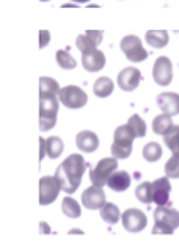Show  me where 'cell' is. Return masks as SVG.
<instances>
[{"label":"cell","instance_id":"6da1fadb","mask_svg":"<svg viewBox=\"0 0 179 251\" xmlns=\"http://www.w3.org/2000/svg\"><path fill=\"white\" fill-rule=\"evenodd\" d=\"M85 170H87V162L80 154L68 155L55 171V176L61 184V190L68 195H73L82 182Z\"/></svg>","mask_w":179,"mask_h":251},{"label":"cell","instance_id":"7a4b0ae2","mask_svg":"<svg viewBox=\"0 0 179 251\" xmlns=\"http://www.w3.org/2000/svg\"><path fill=\"white\" fill-rule=\"evenodd\" d=\"M179 227V212L170 206H157L154 210L153 234L171 235Z\"/></svg>","mask_w":179,"mask_h":251},{"label":"cell","instance_id":"3957f363","mask_svg":"<svg viewBox=\"0 0 179 251\" xmlns=\"http://www.w3.org/2000/svg\"><path fill=\"white\" fill-rule=\"evenodd\" d=\"M116 170H118V160H116L115 157L101 159L96 163V167L90 171V180L93 182V185L104 187L107 184L108 177H110Z\"/></svg>","mask_w":179,"mask_h":251},{"label":"cell","instance_id":"277c9868","mask_svg":"<svg viewBox=\"0 0 179 251\" xmlns=\"http://www.w3.org/2000/svg\"><path fill=\"white\" fill-rule=\"evenodd\" d=\"M120 47L130 63H140L148 58V50L143 49L142 39L137 35H126L121 39Z\"/></svg>","mask_w":179,"mask_h":251},{"label":"cell","instance_id":"5b68a950","mask_svg":"<svg viewBox=\"0 0 179 251\" xmlns=\"http://www.w3.org/2000/svg\"><path fill=\"white\" fill-rule=\"evenodd\" d=\"M58 99L65 107L76 110V108H82L85 104H87L88 96H87V93L80 88V86L66 85V86H63V88L60 90Z\"/></svg>","mask_w":179,"mask_h":251},{"label":"cell","instance_id":"8992f818","mask_svg":"<svg viewBox=\"0 0 179 251\" xmlns=\"http://www.w3.org/2000/svg\"><path fill=\"white\" fill-rule=\"evenodd\" d=\"M61 192V184L57 176H43L40 179V204L49 206L58 198Z\"/></svg>","mask_w":179,"mask_h":251},{"label":"cell","instance_id":"52a82bcc","mask_svg":"<svg viewBox=\"0 0 179 251\" xmlns=\"http://www.w3.org/2000/svg\"><path fill=\"white\" fill-rule=\"evenodd\" d=\"M121 223L128 232H140L148 225V217L143 210L130 207L121 214Z\"/></svg>","mask_w":179,"mask_h":251},{"label":"cell","instance_id":"ba28073f","mask_svg":"<svg viewBox=\"0 0 179 251\" xmlns=\"http://www.w3.org/2000/svg\"><path fill=\"white\" fill-rule=\"evenodd\" d=\"M153 78L160 86H168L173 80V63L168 57H159L153 66Z\"/></svg>","mask_w":179,"mask_h":251},{"label":"cell","instance_id":"9c48e42d","mask_svg":"<svg viewBox=\"0 0 179 251\" xmlns=\"http://www.w3.org/2000/svg\"><path fill=\"white\" fill-rule=\"evenodd\" d=\"M140 82H142V73L134 66L124 68L118 74V78H116L118 88H121L123 91H134L140 85Z\"/></svg>","mask_w":179,"mask_h":251},{"label":"cell","instance_id":"30bf717a","mask_svg":"<svg viewBox=\"0 0 179 251\" xmlns=\"http://www.w3.org/2000/svg\"><path fill=\"white\" fill-rule=\"evenodd\" d=\"M105 202H107V200H105V193L102 190V187L91 185L82 193L83 207H87L90 210H98L102 207Z\"/></svg>","mask_w":179,"mask_h":251},{"label":"cell","instance_id":"8fae6325","mask_svg":"<svg viewBox=\"0 0 179 251\" xmlns=\"http://www.w3.org/2000/svg\"><path fill=\"white\" fill-rule=\"evenodd\" d=\"M170 193H171L170 177L163 176L155 179L153 182V202H155L157 206H168Z\"/></svg>","mask_w":179,"mask_h":251},{"label":"cell","instance_id":"7c38bea8","mask_svg":"<svg viewBox=\"0 0 179 251\" xmlns=\"http://www.w3.org/2000/svg\"><path fill=\"white\" fill-rule=\"evenodd\" d=\"M102 36H104L102 30H87L83 35H79L76 38V46L79 47L80 52L98 49V46L102 43Z\"/></svg>","mask_w":179,"mask_h":251},{"label":"cell","instance_id":"4fadbf2b","mask_svg":"<svg viewBox=\"0 0 179 251\" xmlns=\"http://www.w3.org/2000/svg\"><path fill=\"white\" fill-rule=\"evenodd\" d=\"M82 66L88 71V73H99L101 69L105 66V55L102 50L93 49L82 52Z\"/></svg>","mask_w":179,"mask_h":251},{"label":"cell","instance_id":"5bb4252c","mask_svg":"<svg viewBox=\"0 0 179 251\" xmlns=\"http://www.w3.org/2000/svg\"><path fill=\"white\" fill-rule=\"evenodd\" d=\"M157 105L162 110V113H167L170 116L179 115V94L175 91H165L157 96Z\"/></svg>","mask_w":179,"mask_h":251},{"label":"cell","instance_id":"9a60e30c","mask_svg":"<svg viewBox=\"0 0 179 251\" xmlns=\"http://www.w3.org/2000/svg\"><path fill=\"white\" fill-rule=\"evenodd\" d=\"M76 145L83 152H95L99 148V137L91 130H82L76 135Z\"/></svg>","mask_w":179,"mask_h":251},{"label":"cell","instance_id":"2e32d148","mask_svg":"<svg viewBox=\"0 0 179 251\" xmlns=\"http://www.w3.org/2000/svg\"><path fill=\"white\" fill-rule=\"evenodd\" d=\"M60 104L58 96L40 98V118H57Z\"/></svg>","mask_w":179,"mask_h":251},{"label":"cell","instance_id":"e0dca14e","mask_svg":"<svg viewBox=\"0 0 179 251\" xmlns=\"http://www.w3.org/2000/svg\"><path fill=\"white\" fill-rule=\"evenodd\" d=\"M108 188H112L113 192H126L130 187V176L128 171H118L116 170L113 175L107 180Z\"/></svg>","mask_w":179,"mask_h":251},{"label":"cell","instance_id":"ac0fdd59","mask_svg":"<svg viewBox=\"0 0 179 251\" xmlns=\"http://www.w3.org/2000/svg\"><path fill=\"white\" fill-rule=\"evenodd\" d=\"M145 41L154 49H163L170 41V35L167 30H148Z\"/></svg>","mask_w":179,"mask_h":251},{"label":"cell","instance_id":"d6986e66","mask_svg":"<svg viewBox=\"0 0 179 251\" xmlns=\"http://www.w3.org/2000/svg\"><path fill=\"white\" fill-rule=\"evenodd\" d=\"M135 133L129 127V124H123L118 126L113 132V141L115 143H120V145H126V146H132L135 140Z\"/></svg>","mask_w":179,"mask_h":251},{"label":"cell","instance_id":"ffe728a7","mask_svg":"<svg viewBox=\"0 0 179 251\" xmlns=\"http://www.w3.org/2000/svg\"><path fill=\"white\" fill-rule=\"evenodd\" d=\"M163 143L171 151V154L179 157V124H173L168 129V132L163 135Z\"/></svg>","mask_w":179,"mask_h":251},{"label":"cell","instance_id":"44dd1931","mask_svg":"<svg viewBox=\"0 0 179 251\" xmlns=\"http://www.w3.org/2000/svg\"><path fill=\"white\" fill-rule=\"evenodd\" d=\"M115 90V83L110 77H99L93 85V91L98 98H108Z\"/></svg>","mask_w":179,"mask_h":251},{"label":"cell","instance_id":"7402d4cb","mask_svg":"<svg viewBox=\"0 0 179 251\" xmlns=\"http://www.w3.org/2000/svg\"><path fill=\"white\" fill-rule=\"evenodd\" d=\"M60 85L52 77H40V98L46 96H58Z\"/></svg>","mask_w":179,"mask_h":251},{"label":"cell","instance_id":"603a6c76","mask_svg":"<svg viewBox=\"0 0 179 251\" xmlns=\"http://www.w3.org/2000/svg\"><path fill=\"white\" fill-rule=\"evenodd\" d=\"M99 212H101V218L108 225H116L118 220L121 218V212H120L118 206L113 202H105L104 206L99 209Z\"/></svg>","mask_w":179,"mask_h":251},{"label":"cell","instance_id":"cb8c5ba5","mask_svg":"<svg viewBox=\"0 0 179 251\" xmlns=\"http://www.w3.org/2000/svg\"><path fill=\"white\" fill-rule=\"evenodd\" d=\"M63 151H65V143L60 137L46 138V152H48L51 159H58Z\"/></svg>","mask_w":179,"mask_h":251},{"label":"cell","instance_id":"d4e9b609","mask_svg":"<svg viewBox=\"0 0 179 251\" xmlns=\"http://www.w3.org/2000/svg\"><path fill=\"white\" fill-rule=\"evenodd\" d=\"M61 210L68 218H79L82 215V209L80 204L77 202L71 196H66V198L61 201Z\"/></svg>","mask_w":179,"mask_h":251},{"label":"cell","instance_id":"484cf974","mask_svg":"<svg viewBox=\"0 0 179 251\" xmlns=\"http://www.w3.org/2000/svg\"><path fill=\"white\" fill-rule=\"evenodd\" d=\"M173 126V120H171V116L167 115V113H162L159 116L154 118L153 121V130L154 133H157V135H165V133L168 132V129Z\"/></svg>","mask_w":179,"mask_h":251},{"label":"cell","instance_id":"4316f807","mask_svg":"<svg viewBox=\"0 0 179 251\" xmlns=\"http://www.w3.org/2000/svg\"><path fill=\"white\" fill-rule=\"evenodd\" d=\"M145 160L148 162H157L162 157V146L155 141H150L148 145H145L143 151H142Z\"/></svg>","mask_w":179,"mask_h":251},{"label":"cell","instance_id":"83f0119b","mask_svg":"<svg viewBox=\"0 0 179 251\" xmlns=\"http://www.w3.org/2000/svg\"><path fill=\"white\" fill-rule=\"evenodd\" d=\"M135 196L140 202L151 204L153 202V182H142L135 188Z\"/></svg>","mask_w":179,"mask_h":251},{"label":"cell","instance_id":"f1b7e54d","mask_svg":"<svg viewBox=\"0 0 179 251\" xmlns=\"http://www.w3.org/2000/svg\"><path fill=\"white\" fill-rule=\"evenodd\" d=\"M55 58H57L58 66H60V68H63V69H74V68L77 66L76 58H74L73 55L69 53L68 50H63V49L57 50Z\"/></svg>","mask_w":179,"mask_h":251},{"label":"cell","instance_id":"f546056e","mask_svg":"<svg viewBox=\"0 0 179 251\" xmlns=\"http://www.w3.org/2000/svg\"><path fill=\"white\" fill-rule=\"evenodd\" d=\"M128 124H129V127L134 130L137 138H143L146 135V123L140 118V115H132L129 118Z\"/></svg>","mask_w":179,"mask_h":251},{"label":"cell","instance_id":"4dcf8cb0","mask_svg":"<svg viewBox=\"0 0 179 251\" xmlns=\"http://www.w3.org/2000/svg\"><path fill=\"white\" fill-rule=\"evenodd\" d=\"M165 176L170 179H179V157L178 155H171L167 160L165 167Z\"/></svg>","mask_w":179,"mask_h":251},{"label":"cell","instance_id":"1f68e13d","mask_svg":"<svg viewBox=\"0 0 179 251\" xmlns=\"http://www.w3.org/2000/svg\"><path fill=\"white\" fill-rule=\"evenodd\" d=\"M110 152L115 157L116 160H121V159H128V157L132 154V146H126V145H120V143H112L110 146Z\"/></svg>","mask_w":179,"mask_h":251},{"label":"cell","instance_id":"d6a6232c","mask_svg":"<svg viewBox=\"0 0 179 251\" xmlns=\"http://www.w3.org/2000/svg\"><path fill=\"white\" fill-rule=\"evenodd\" d=\"M57 124V118H40V129L43 132L51 130Z\"/></svg>","mask_w":179,"mask_h":251},{"label":"cell","instance_id":"836d02e7","mask_svg":"<svg viewBox=\"0 0 179 251\" xmlns=\"http://www.w3.org/2000/svg\"><path fill=\"white\" fill-rule=\"evenodd\" d=\"M51 41V31L48 30H41L40 31V49H44L46 46Z\"/></svg>","mask_w":179,"mask_h":251},{"label":"cell","instance_id":"e575fe53","mask_svg":"<svg viewBox=\"0 0 179 251\" xmlns=\"http://www.w3.org/2000/svg\"><path fill=\"white\" fill-rule=\"evenodd\" d=\"M40 146H41L40 160H43V159H44V155H48V152H46V138H40Z\"/></svg>","mask_w":179,"mask_h":251},{"label":"cell","instance_id":"d590c367","mask_svg":"<svg viewBox=\"0 0 179 251\" xmlns=\"http://www.w3.org/2000/svg\"><path fill=\"white\" fill-rule=\"evenodd\" d=\"M40 232L41 234H51V227H49V225L46 223V222L40 223Z\"/></svg>","mask_w":179,"mask_h":251},{"label":"cell","instance_id":"8d00e7d4","mask_svg":"<svg viewBox=\"0 0 179 251\" xmlns=\"http://www.w3.org/2000/svg\"><path fill=\"white\" fill-rule=\"evenodd\" d=\"M74 3H87V2H90V0H73Z\"/></svg>","mask_w":179,"mask_h":251},{"label":"cell","instance_id":"74e56055","mask_svg":"<svg viewBox=\"0 0 179 251\" xmlns=\"http://www.w3.org/2000/svg\"><path fill=\"white\" fill-rule=\"evenodd\" d=\"M69 234H83V232L79 231V229H73V231H69Z\"/></svg>","mask_w":179,"mask_h":251},{"label":"cell","instance_id":"f35d334b","mask_svg":"<svg viewBox=\"0 0 179 251\" xmlns=\"http://www.w3.org/2000/svg\"><path fill=\"white\" fill-rule=\"evenodd\" d=\"M41 2H49V0H41Z\"/></svg>","mask_w":179,"mask_h":251}]
</instances>
